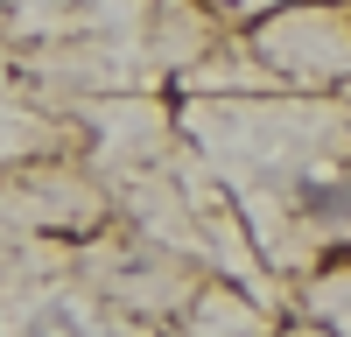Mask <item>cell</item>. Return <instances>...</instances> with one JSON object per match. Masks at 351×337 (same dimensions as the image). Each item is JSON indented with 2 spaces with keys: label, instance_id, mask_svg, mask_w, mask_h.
Returning <instances> with one entry per match:
<instances>
[{
  "label": "cell",
  "instance_id": "obj_1",
  "mask_svg": "<svg viewBox=\"0 0 351 337\" xmlns=\"http://www.w3.org/2000/svg\"><path fill=\"white\" fill-rule=\"evenodd\" d=\"M28 337H84V330H77V316H71V309H43V316L28 323Z\"/></svg>",
  "mask_w": 351,
  "mask_h": 337
}]
</instances>
